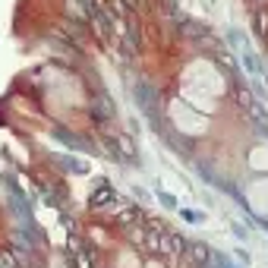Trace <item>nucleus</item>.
<instances>
[{
    "label": "nucleus",
    "mask_w": 268,
    "mask_h": 268,
    "mask_svg": "<svg viewBox=\"0 0 268 268\" xmlns=\"http://www.w3.org/2000/svg\"><path fill=\"white\" fill-rule=\"evenodd\" d=\"M193 255H196V259H199V262H205V259H208V252H205L202 246H196V249H193Z\"/></svg>",
    "instance_id": "f257e3e1"
}]
</instances>
